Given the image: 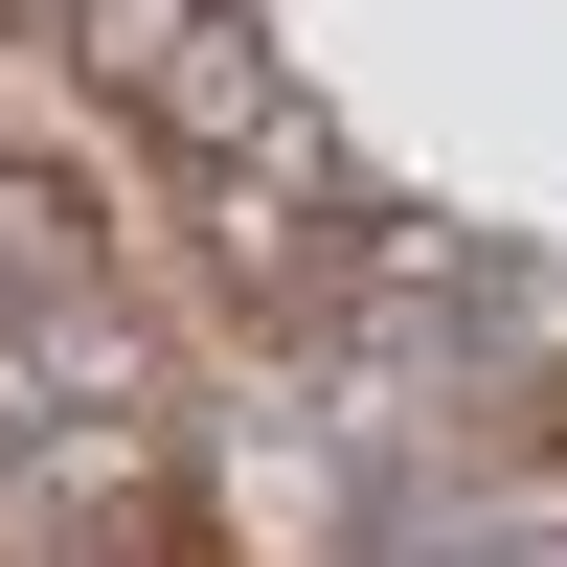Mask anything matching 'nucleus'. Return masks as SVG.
<instances>
[{
	"mask_svg": "<svg viewBox=\"0 0 567 567\" xmlns=\"http://www.w3.org/2000/svg\"><path fill=\"white\" fill-rule=\"evenodd\" d=\"M69 23V91L136 136L159 182H227V159H296V91H272L250 0H45Z\"/></svg>",
	"mask_w": 567,
	"mask_h": 567,
	"instance_id": "f257e3e1",
	"label": "nucleus"
},
{
	"mask_svg": "<svg viewBox=\"0 0 567 567\" xmlns=\"http://www.w3.org/2000/svg\"><path fill=\"white\" fill-rule=\"evenodd\" d=\"M182 205V272H205V318L227 341H341L363 296H386V227H363V182L318 159H227V182H159Z\"/></svg>",
	"mask_w": 567,
	"mask_h": 567,
	"instance_id": "f03ea898",
	"label": "nucleus"
}]
</instances>
